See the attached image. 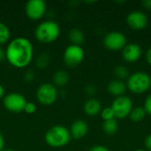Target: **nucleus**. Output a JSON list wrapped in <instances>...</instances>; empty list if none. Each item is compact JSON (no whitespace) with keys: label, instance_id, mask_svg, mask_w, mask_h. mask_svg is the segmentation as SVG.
Here are the masks:
<instances>
[{"label":"nucleus","instance_id":"1","mask_svg":"<svg viewBox=\"0 0 151 151\" xmlns=\"http://www.w3.org/2000/svg\"><path fill=\"white\" fill-rule=\"evenodd\" d=\"M34 58V47L29 39L18 36L9 41L5 49V59L18 69L26 68Z\"/></svg>","mask_w":151,"mask_h":151},{"label":"nucleus","instance_id":"2","mask_svg":"<svg viewBox=\"0 0 151 151\" xmlns=\"http://www.w3.org/2000/svg\"><path fill=\"white\" fill-rule=\"evenodd\" d=\"M72 136L67 127L62 125H55L50 127L44 134L46 144L54 149L66 146L71 142Z\"/></svg>","mask_w":151,"mask_h":151},{"label":"nucleus","instance_id":"3","mask_svg":"<svg viewBox=\"0 0 151 151\" xmlns=\"http://www.w3.org/2000/svg\"><path fill=\"white\" fill-rule=\"evenodd\" d=\"M60 35V27L54 20L40 22L35 29V37L42 43L48 44L55 42Z\"/></svg>","mask_w":151,"mask_h":151},{"label":"nucleus","instance_id":"4","mask_svg":"<svg viewBox=\"0 0 151 151\" xmlns=\"http://www.w3.org/2000/svg\"><path fill=\"white\" fill-rule=\"evenodd\" d=\"M127 87L133 94L142 95L147 92L151 87V77L144 72H136L127 78Z\"/></svg>","mask_w":151,"mask_h":151},{"label":"nucleus","instance_id":"5","mask_svg":"<svg viewBox=\"0 0 151 151\" xmlns=\"http://www.w3.org/2000/svg\"><path fill=\"white\" fill-rule=\"evenodd\" d=\"M58 96V88L50 82L41 84L36 90L37 101L44 106H50L55 104Z\"/></svg>","mask_w":151,"mask_h":151},{"label":"nucleus","instance_id":"6","mask_svg":"<svg viewBox=\"0 0 151 151\" xmlns=\"http://www.w3.org/2000/svg\"><path fill=\"white\" fill-rule=\"evenodd\" d=\"M85 57V51L81 46L70 44L63 53V59L65 64L71 68L76 67L81 64Z\"/></svg>","mask_w":151,"mask_h":151},{"label":"nucleus","instance_id":"7","mask_svg":"<svg viewBox=\"0 0 151 151\" xmlns=\"http://www.w3.org/2000/svg\"><path fill=\"white\" fill-rule=\"evenodd\" d=\"M126 35L119 31H111L107 33L103 40L104 46L111 51L122 50L127 44Z\"/></svg>","mask_w":151,"mask_h":151},{"label":"nucleus","instance_id":"8","mask_svg":"<svg viewBox=\"0 0 151 151\" xmlns=\"http://www.w3.org/2000/svg\"><path fill=\"white\" fill-rule=\"evenodd\" d=\"M27 104L26 97L17 92H12L5 95L3 98L4 107L13 113H19L24 111L25 105Z\"/></svg>","mask_w":151,"mask_h":151},{"label":"nucleus","instance_id":"9","mask_svg":"<svg viewBox=\"0 0 151 151\" xmlns=\"http://www.w3.org/2000/svg\"><path fill=\"white\" fill-rule=\"evenodd\" d=\"M111 107L114 111L115 119H121L129 117L133 110V102L127 96H122L116 97Z\"/></svg>","mask_w":151,"mask_h":151},{"label":"nucleus","instance_id":"10","mask_svg":"<svg viewBox=\"0 0 151 151\" xmlns=\"http://www.w3.org/2000/svg\"><path fill=\"white\" fill-rule=\"evenodd\" d=\"M47 4L43 0H29L25 4V13L32 20L41 19L46 13Z\"/></svg>","mask_w":151,"mask_h":151},{"label":"nucleus","instance_id":"11","mask_svg":"<svg viewBox=\"0 0 151 151\" xmlns=\"http://www.w3.org/2000/svg\"><path fill=\"white\" fill-rule=\"evenodd\" d=\"M149 23V19L147 15L142 11H133L128 13L127 17V26L135 31L143 30L146 28Z\"/></svg>","mask_w":151,"mask_h":151},{"label":"nucleus","instance_id":"12","mask_svg":"<svg viewBox=\"0 0 151 151\" xmlns=\"http://www.w3.org/2000/svg\"><path fill=\"white\" fill-rule=\"evenodd\" d=\"M142 55V50L141 46L134 42L127 43L122 50V58L128 63H134L138 61Z\"/></svg>","mask_w":151,"mask_h":151},{"label":"nucleus","instance_id":"13","mask_svg":"<svg viewBox=\"0 0 151 151\" xmlns=\"http://www.w3.org/2000/svg\"><path fill=\"white\" fill-rule=\"evenodd\" d=\"M69 131L72 138L79 140L87 135L88 132V125L82 119H76L72 123Z\"/></svg>","mask_w":151,"mask_h":151},{"label":"nucleus","instance_id":"14","mask_svg":"<svg viewBox=\"0 0 151 151\" xmlns=\"http://www.w3.org/2000/svg\"><path fill=\"white\" fill-rule=\"evenodd\" d=\"M127 89V83L124 81H120V80H117V79L110 81L107 85L108 93L116 97L125 96Z\"/></svg>","mask_w":151,"mask_h":151},{"label":"nucleus","instance_id":"15","mask_svg":"<svg viewBox=\"0 0 151 151\" xmlns=\"http://www.w3.org/2000/svg\"><path fill=\"white\" fill-rule=\"evenodd\" d=\"M83 111L86 115L89 117H94L98 115L102 111V104L96 98H89L83 104Z\"/></svg>","mask_w":151,"mask_h":151},{"label":"nucleus","instance_id":"16","mask_svg":"<svg viewBox=\"0 0 151 151\" xmlns=\"http://www.w3.org/2000/svg\"><path fill=\"white\" fill-rule=\"evenodd\" d=\"M69 74L66 71L63 70V69H59L58 71H56L54 73H53V76H52V80H53V84L58 88H62V87H65L68 81H69Z\"/></svg>","mask_w":151,"mask_h":151},{"label":"nucleus","instance_id":"17","mask_svg":"<svg viewBox=\"0 0 151 151\" xmlns=\"http://www.w3.org/2000/svg\"><path fill=\"white\" fill-rule=\"evenodd\" d=\"M68 38H69L70 42H72L71 44L81 46V44L85 41V35L82 32V30H81L80 28L73 27V28H72L69 31V33H68Z\"/></svg>","mask_w":151,"mask_h":151},{"label":"nucleus","instance_id":"18","mask_svg":"<svg viewBox=\"0 0 151 151\" xmlns=\"http://www.w3.org/2000/svg\"><path fill=\"white\" fill-rule=\"evenodd\" d=\"M103 131L108 135H113L119 129V123L116 119L104 121L102 125Z\"/></svg>","mask_w":151,"mask_h":151},{"label":"nucleus","instance_id":"19","mask_svg":"<svg viewBox=\"0 0 151 151\" xmlns=\"http://www.w3.org/2000/svg\"><path fill=\"white\" fill-rule=\"evenodd\" d=\"M146 115H147V113H146L144 108L142 106H138V107L133 108V110L129 115V118L133 122L139 123V122H142L145 119Z\"/></svg>","mask_w":151,"mask_h":151},{"label":"nucleus","instance_id":"20","mask_svg":"<svg viewBox=\"0 0 151 151\" xmlns=\"http://www.w3.org/2000/svg\"><path fill=\"white\" fill-rule=\"evenodd\" d=\"M50 62V55L48 52H41L35 58V65L38 68H46Z\"/></svg>","mask_w":151,"mask_h":151},{"label":"nucleus","instance_id":"21","mask_svg":"<svg viewBox=\"0 0 151 151\" xmlns=\"http://www.w3.org/2000/svg\"><path fill=\"white\" fill-rule=\"evenodd\" d=\"M11 37V31L7 25H5L4 22L0 21V46L3 44L9 42Z\"/></svg>","mask_w":151,"mask_h":151},{"label":"nucleus","instance_id":"22","mask_svg":"<svg viewBox=\"0 0 151 151\" xmlns=\"http://www.w3.org/2000/svg\"><path fill=\"white\" fill-rule=\"evenodd\" d=\"M113 73H114V76L116 77V79L120 80V81H124L130 76L129 70L124 65H117L114 68Z\"/></svg>","mask_w":151,"mask_h":151},{"label":"nucleus","instance_id":"23","mask_svg":"<svg viewBox=\"0 0 151 151\" xmlns=\"http://www.w3.org/2000/svg\"><path fill=\"white\" fill-rule=\"evenodd\" d=\"M100 114H101L102 119L104 121L105 120H110V119H115V114H114V111L111 109V107H105V108H104L101 111Z\"/></svg>","mask_w":151,"mask_h":151},{"label":"nucleus","instance_id":"24","mask_svg":"<svg viewBox=\"0 0 151 151\" xmlns=\"http://www.w3.org/2000/svg\"><path fill=\"white\" fill-rule=\"evenodd\" d=\"M24 111L27 114H33L36 111V105L35 103L33 102H27L25 108H24Z\"/></svg>","mask_w":151,"mask_h":151},{"label":"nucleus","instance_id":"25","mask_svg":"<svg viewBox=\"0 0 151 151\" xmlns=\"http://www.w3.org/2000/svg\"><path fill=\"white\" fill-rule=\"evenodd\" d=\"M85 93L86 95L89 96H93L96 94V87L94 85V84H88L86 87H85Z\"/></svg>","mask_w":151,"mask_h":151},{"label":"nucleus","instance_id":"26","mask_svg":"<svg viewBox=\"0 0 151 151\" xmlns=\"http://www.w3.org/2000/svg\"><path fill=\"white\" fill-rule=\"evenodd\" d=\"M35 73L33 70H27L24 73V80L27 82L33 81L35 80Z\"/></svg>","mask_w":151,"mask_h":151},{"label":"nucleus","instance_id":"27","mask_svg":"<svg viewBox=\"0 0 151 151\" xmlns=\"http://www.w3.org/2000/svg\"><path fill=\"white\" fill-rule=\"evenodd\" d=\"M143 108H144L146 113L151 116V94H150V95L147 96V98L145 99Z\"/></svg>","mask_w":151,"mask_h":151},{"label":"nucleus","instance_id":"28","mask_svg":"<svg viewBox=\"0 0 151 151\" xmlns=\"http://www.w3.org/2000/svg\"><path fill=\"white\" fill-rule=\"evenodd\" d=\"M88 151H110L109 149L104 145H95L91 147Z\"/></svg>","mask_w":151,"mask_h":151},{"label":"nucleus","instance_id":"29","mask_svg":"<svg viewBox=\"0 0 151 151\" xmlns=\"http://www.w3.org/2000/svg\"><path fill=\"white\" fill-rule=\"evenodd\" d=\"M144 143H145V147L147 148V150L149 151H151V134L146 137Z\"/></svg>","mask_w":151,"mask_h":151},{"label":"nucleus","instance_id":"30","mask_svg":"<svg viewBox=\"0 0 151 151\" xmlns=\"http://www.w3.org/2000/svg\"><path fill=\"white\" fill-rule=\"evenodd\" d=\"M142 4L146 10L151 11V0H143Z\"/></svg>","mask_w":151,"mask_h":151},{"label":"nucleus","instance_id":"31","mask_svg":"<svg viewBox=\"0 0 151 151\" xmlns=\"http://www.w3.org/2000/svg\"><path fill=\"white\" fill-rule=\"evenodd\" d=\"M145 58H146V61H147V63H148L150 65H151V47L148 49V50H147V52H146V56H145Z\"/></svg>","mask_w":151,"mask_h":151},{"label":"nucleus","instance_id":"32","mask_svg":"<svg viewBox=\"0 0 151 151\" xmlns=\"http://www.w3.org/2000/svg\"><path fill=\"white\" fill-rule=\"evenodd\" d=\"M5 59V49L0 46V62Z\"/></svg>","mask_w":151,"mask_h":151},{"label":"nucleus","instance_id":"33","mask_svg":"<svg viewBox=\"0 0 151 151\" xmlns=\"http://www.w3.org/2000/svg\"><path fill=\"white\" fill-rule=\"evenodd\" d=\"M4 149V138L0 132V151H3Z\"/></svg>","mask_w":151,"mask_h":151},{"label":"nucleus","instance_id":"34","mask_svg":"<svg viewBox=\"0 0 151 151\" xmlns=\"http://www.w3.org/2000/svg\"><path fill=\"white\" fill-rule=\"evenodd\" d=\"M4 88L3 87V85L0 83V99H3L4 96Z\"/></svg>","mask_w":151,"mask_h":151},{"label":"nucleus","instance_id":"35","mask_svg":"<svg viewBox=\"0 0 151 151\" xmlns=\"http://www.w3.org/2000/svg\"><path fill=\"white\" fill-rule=\"evenodd\" d=\"M3 151H14L12 149H10V148H4Z\"/></svg>","mask_w":151,"mask_h":151},{"label":"nucleus","instance_id":"36","mask_svg":"<svg viewBox=\"0 0 151 151\" xmlns=\"http://www.w3.org/2000/svg\"><path fill=\"white\" fill-rule=\"evenodd\" d=\"M134 151H147V150H142V149H138V150H134Z\"/></svg>","mask_w":151,"mask_h":151}]
</instances>
